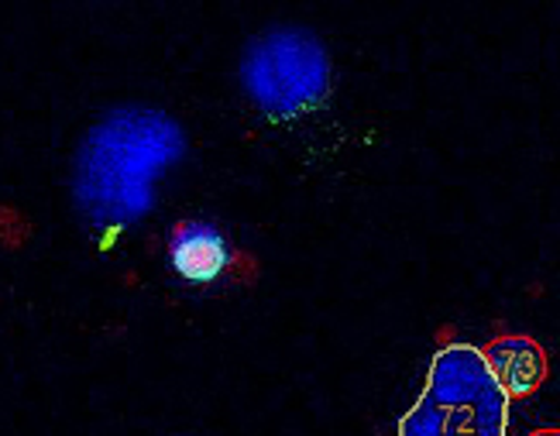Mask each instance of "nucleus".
I'll list each match as a JSON object with an SVG mask.
<instances>
[{"instance_id": "f257e3e1", "label": "nucleus", "mask_w": 560, "mask_h": 436, "mask_svg": "<svg viewBox=\"0 0 560 436\" xmlns=\"http://www.w3.org/2000/svg\"><path fill=\"white\" fill-rule=\"evenodd\" d=\"M186 155L183 125L159 107H114L86 131L72 197L96 231H125L144 221L155 186Z\"/></svg>"}, {"instance_id": "f03ea898", "label": "nucleus", "mask_w": 560, "mask_h": 436, "mask_svg": "<svg viewBox=\"0 0 560 436\" xmlns=\"http://www.w3.org/2000/svg\"><path fill=\"white\" fill-rule=\"evenodd\" d=\"M509 396L471 344L433 354L420 402L399 420V436H505Z\"/></svg>"}, {"instance_id": "7ed1b4c3", "label": "nucleus", "mask_w": 560, "mask_h": 436, "mask_svg": "<svg viewBox=\"0 0 560 436\" xmlns=\"http://www.w3.org/2000/svg\"><path fill=\"white\" fill-rule=\"evenodd\" d=\"M330 56L324 42L296 24H279L252 38L241 56V86L272 120L300 117L330 96Z\"/></svg>"}, {"instance_id": "20e7f679", "label": "nucleus", "mask_w": 560, "mask_h": 436, "mask_svg": "<svg viewBox=\"0 0 560 436\" xmlns=\"http://www.w3.org/2000/svg\"><path fill=\"white\" fill-rule=\"evenodd\" d=\"M168 264L186 282H213L228 272L231 248L217 227L203 221H183L168 234Z\"/></svg>"}, {"instance_id": "39448f33", "label": "nucleus", "mask_w": 560, "mask_h": 436, "mask_svg": "<svg viewBox=\"0 0 560 436\" xmlns=\"http://www.w3.org/2000/svg\"><path fill=\"white\" fill-rule=\"evenodd\" d=\"M509 399L533 396L547 378V351L526 333H505L481 351Z\"/></svg>"}, {"instance_id": "423d86ee", "label": "nucleus", "mask_w": 560, "mask_h": 436, "mask_svg": "<svg viewBox=\"0 0 560 436\" xmlns=\"http://www.w3.org/2000/svg\"><path fill=\"white\" fill-rule=\"evenodd\" d=\"M529 436H560V429H537V433H529Z\"/></svg>"}]
</instances>
